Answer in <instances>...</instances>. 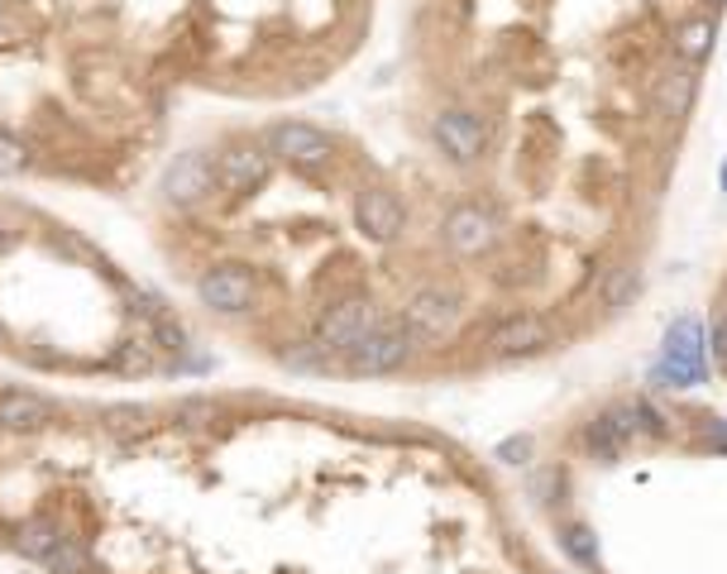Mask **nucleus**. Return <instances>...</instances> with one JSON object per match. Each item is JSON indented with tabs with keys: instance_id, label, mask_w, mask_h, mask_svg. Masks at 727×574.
I'll return each instance as SVG.
<instances>
[{
	"instance_id": "obj_20",
	"label": "nucleus",
	"mask_w": 727,
	"mask_h": 574,
	"mask_svg": "<svg viewBox=\"0 0 727 574\" xmlns=\"http://www.w3.org/2000/svg\"><path fill=\"white\" fill-rule=\"evenodd\" d=\"M172 422L187 426V431L215 426V422H221V402H215V397H178V402H172Z\"/></svg>"
},
{
	"instance_id": "obj_22",
	"label": "nucleus",
	"mask_w": 727,
	"mask_h": 574,
	"mask_svg": "<svg viewBox=\"0 0 727 574\" xmlns=\"http://www.w3.org/2000/svg\"><path fill=\"white\" fill-rule=\"evenodd\" d=\"M29 163H34L29 144L0 129V178H20V172H29Z\"/></svg>"
},
{
	"instance_id": "obj_29",
	"label": "nucleus",
	"mask_w": 727,
	"mask_h": 574,
	"mask_svg": "<svg viewBox=\"0 0 727 574\" xmlns=\"http://www.w3.org/2000/svg\"><path fill=\"white\" fill-rule=\"evenodd\" d=\"M704 6H708V10H723V6H727V0H704Z\"/></svg>"
},
{
	"instance_id": "obj_27",
	"label": "nucleus",
	"mask_w": 727,
	"mask_h": 574,
	"mask_svg": "<svg viewBox=\"0 0 727 574\" xmlns=\"http://www.w3.org/2000/svg\"><path fill=\"white\" fill-rule=\"evenodd\" d=\"M20 235H24V225H10V221H0V254H10L14 244H20Z\"/></svg>"
},
{
	"instance_id": "obj_16",
	"label": "nucleus",
	"mask_w": 727,
	"mask_h": 574,
	"mask_svg": "<svg viewBox=\"0 0 727 574\" xmlns=\"http://www.w3.org/2000/svg\"><path fill=\"white\" fill-rule=\"evenodd\" d=\"M158 354H164V350H158L149 336H144V340H120L110 350L106 369L120 373V379H139V373H158V369H164V359H158Z\"/></svg>"
},
{
	"instance_id": "obj_3",
	"label": "nucleus",
	"mask_w": 727,
	"mask_h": 574,
	"mask_svg": "<svg viewBox=\"0 0 727 574\" xmlns=\"http://www.w3.org/2000/svg\"><path fill=\"white\" fill-rule=\"evenodd\" d=\"M378 321H383V311H378L369 297H340L336 307H326V316L316 321V344H322V350L340 364V359L350 354L359 340L373 336Z\"/></svg>"
},
{
	"instance_id": "obj_19",
	"label": "nucleus",
	"mask_w": 727,
	"mask_h": 574,
	"mask_svg": "<svg viewBox=\"0 0 727 574\" xmlns=\"http://www.w3.org/2000/svg\"><path fill=\"white\" fill-rule=\"evenodd\" d=\"M43 570L49 574H96V560H92V551H86V541L67 531V536L53 545V555L43 560Z\"/></svg>"
},
{
	"instance_id": "obj_6",
	"label": "nucleus",
	"mask_w": 727,
	"mask_h": 574,
	"mask_svg": "<svg viewBox=\"0 0 727 574\" xmlns=\"http://www.w3.org/2000/svg\"><path fill=\"white\" fill-rule=\"evenodd\" d=\"M503 235V225H498V215L484 211L478 201H460V206H450L445 211V221H441V244L455 258H474V254H488L493 244H498Z\"/></svg>"
},
{
	"instance_id": "obj_28",
	"label": "nucleus",
	"mask_w": 727,
	"mask_h": 574,
	"mask_svg": "<svg viewBox=\"0 0 727 574\" xmlns=\"http://www.w3.org/2000/svg\"><path fill=\"white\" fill-rule=\"evenodd\" d=\"M0 344H10V326L6 321H0Z\"/></svg>"
},
{
	"instance_id": "obj_1",
	"label": "nucleus",
	"mask_w": 727,
	"mask_h": 574,
	"mask_svg": "<svg viewBox=\"0 0 727 574\" xmlns=\"http://www.w3.org/2000/svg\"><path fill=\"white\" fill-rule=\"evenodd\" d=\"M264 149L273 153V163H287V168H302V172H322V168L336 163V139H330L322 125H307V120L268 125Z\"/></svg>"
},
{
	"instance_id": "obj_14",
	"label": "nucleus",
	"mask_w": 727,
	"mask_h": 574,
	"mask_svg": "<svg viewBox=\"0 0 727 574\" xmlns=\"http://www.w3.org/2000/svg\"><path fill=\"white\" fill-rule=\"evenodd\" d=\"M63 536H67V527L57 522L53 512H34V517H24V522L10 531V551L24 555V560H34V565H43Z\"/></svg>"
},
{
	"instance_id": "obj_15",
	"label": "nucleus",
	"mask_w": 727,
	"mask_h": 574,
	"mask_svg": "<svg viewBox=\"0 0 727 574\" xmlns=\"http://www.w3.org/2000/svg\"><path fill=\"white\" fill-rule=\"evenodd\" d=\"M694 96H699V77H694V67H671L665 77L656 82V115L661 120H671V125H679L689 115V106H694Z\"/></svg>"
},
{
	"instance_id": "obj_13",
	"label": "nucleus",
	"mask_w": 727,
	"mask_h": 574,
	"mask_svg": "<svg viewBox=\"0 0 727 574\" xmlns=\"http://www.w3.org/2000/svg\"><path fill=\"white\" fill-rule=\"evenodd\" d=\"M546 344H550V321L536 311H517L488 330V350L498 359H527V354H541Z\"/></svg>"
},
{
	"instance_id": "obj_30",
	"label": "nucleus",
	"mask_w": 727,
	"mask_h": 574,
	"mask_svg": "<svg viewBox=\"0 0 727 574\" xmlns=\"http://www.w3.org/2000/svg\"><path fill=\"white\" fill-rule=\"evenodd\" d=\"M723 182H727V168H723Z\"/></svg>"
},
{
	"instance_id": "obj_25",
	"label": "nucleus",
	"mask_w": 727,
	"mask_h": 574,
	"mask_svg": "<svg viewBox=\"0 0 727 574\" xmlns=\"http://www.w3.org/2000/svg\"><path fill=\"white\" fill-rule=\"evenodd\" d=\"M527 455H531V436H513L498 445V459H507V465H527Z\"/></svg>"
},
{
	"instance_id": "obj_17",
	"label": "nucleus",
	"mask_w": 727,
	"mask_h": 574,
	"mask_svg": "<svg viewBox=\"0 0 727 574\" xmlns=\"http://www.w3.org/2000/svg\"><path fill=\"white\" fill-rule=\"evenodd\" d=\"M149 422H154V412L139 407V402H115V407L101 412V431H106V436H115V440H135V436H144V431H149Z\"/></svg>"
},
{
	"instance_id": "obj_4",
	"label": "nucleus",
	"mask_w": 727,
	"mask_h": 574,
	"mask_svg": "<svg viewBox=\"0 0 727 574\" xmlns=\"http://www.w3.org/2000/svg\"><path fill=\"white\" fill-rule=\"evenodd\" d=\"M460 316H464V297L455 293V287H445V283H426V287H417L412 297H407V307H402V326L412 330V340H441L450 336V330L460 326Z\"/></svg>"
},
{
	"instance_id": "obj_23",
	"label": "nucleus",
	"mask_w": 727,
	"mask_h": 574,
	"mask_svg": "<svg viewBox=\"0 0 727 574\" xmlns=\"http://www.w3.org/2000/svg\"><path fill=\"white\" fill-rule=\"evenodd\" d=\"M565 551H570L579 565H589V570H599V541H593V531L589 527H565Z\"/></svg>"
},
{
	"instance_id": "obj_10",
	"label": "nucleus",
	"mask_w": 727,
	"mask_h": 574,
	"mask_svg": "<svg viewBox=\"0 0 727 574\" xmlns=\"http://www.w3.org/2000/svg\"><path fill=\"white\" fill-rule=\"evenodd\" d=\"M355 225L369 240H378V244L402 240V230H407L402 196L388 192V187H359V192H355Z\"/></svg>"
},
{
	"instance_id": "obj_21",
	"label": "nucleus",
	"mask_w": 727,
	"mask_h": 574,
	"mask_svg": "<svg viewBox=\"0 0 727 574\" xmlns=\"http://www.w3.org/2000/svg\"><path fill=\"white\" fill-rule=\"evenodd\" d=\"M636 293H642V268H613L603 278V307H632Z\"/></svg>"
},
{
	"instance_id": "obj_11",
	"label": "nucleus",
	"mask_w": 727,
	"mask_h": 574,
	"mask_svg": "<svg viewBox=\"0 0 727 574\" xmlns=\"http://www.w3.org/2000/svg\"><path fill=\"white\" fill-rule=\"evenodd\" d=\"M656 379H671V387H685V383H699L704 379V354H699V321L685 316V321L671 326L665 336V354L656 364Z\"/></svg>"
},
{
	"instance_id": "obj_12",
	"label": "nucleus",
	"mask_w": 727,
	"mask_h": 574,
	"mask_svg": "<svg viewBox=\"0 0 727 574\" xmlns=\"http://www.w3.org/2000/svg\"><path fill=\"white\" fill-rule=\"evenodd\" d=\"M57 426V407L34 387H0V431L10 436H39Z\"/></svg>"
},
{
	"instance_id": "obj_18",
	"label": "nucleus",
	"mask_w": 727,
	"mask_h": 574,
	"mask_svg": "<svg viewBox=\"0 0 727 574\" xmlns=\"http://www.w3.org/2000/svg\"><path fill=\"white\" fill-rule=\"evenodd\" d=\"M714 39H718V24L708 20V14H699V20H685L675 29V49L685 63H704L708 53H714Z\"/></svg>"
},
{
	"instance_id": "obj_2",
	"label": "nucleus",
	"mask_w": 727,
	"mask_h": 574,
	"mask_svg": "<svg viewBox=\"0 0 727 574\" xmlns=\"http://www.w3.org/2000/svg\"><path fill=\"white\" fill-rule=\"evenodd\" d=\"M412 350H417V340H412V330L402 326V316H383L373 336L359 340L355 350L340 359V369L359 373V379H378V373H398L407 359H412Z\"/></svg>"
},
{
	"instance_id": "obj_8",
	"label": "nucleus",
	"mask_w": 727,
	"mask_h": 574,
	"mask_svg": "<svg viewBox=\"0 0 727 574\" xmlns=\"http://www.w3.org/2000/svg\"><path fill=\"white\" fill-rule=\"evenodd\" d=\"M158 192H164V201H168V206H178V211L201 206V201L215 192V158L201 153V149L178 153V158H172V163L164 168V182H158Z\"/></svg>"
},
{
	"instance_id": "obj_24",
	"label": "nucleus",
	"mask_w": 727,
	"mask_h": 574,
	"mask_svg": "<svg viewBox=\"0 0 727 574\" xmlns=\"http://www.w3.org/2000/svg\"><path fill=\"white\" fill-rule=\"evenodd\" d=\"M632 407H636V431H646V436H671V422H665V412H656L646 397H636Z\"/></svg>"
},
{
	"instance_id": "obj_9",
	"label": "nucleus",
	"mask_w": 727,
	"mask_h": 574,
	"mask_svg": "<svg viewBox=\"0 0 727 574\" xmlns=\"http://www.w3.org/2000/svg\"><path fill=\"white\" fill-rule=\"evenodd\" d=\"M431 139H435V149H441L450 163H460V168L478 163L484 149H488L484 120H478L474 110H464V106H445L441 115H435V120H431Z\"/></svg>"
},
{
	"instance_id": "obj_5",
	"label": "nucleus",
	"mask_w": 727,
	"mask_h": 574,
	"mask_svg": "<svg viewBox=\"0 0 727 574\" xmlns=\"http://www.w3.org/2000/svg\"><path fill=\"white\" fill-rule=\"evenodd\" d=\"M197 301L215 316H244L259 301V278L250 264H211L197 278Z\"/></svg>"
},
{
	"instance_id": "obj_26",
	"label": "nucleus",
	"mask_w": 727,
	"mask_h": 574,
	"mask_svg": "<svg viewBox=\"0 0 727 574\" xmlns=\"http://www.w3.org/2000/svg\"><path fill=\"white\" fill-rule=\"evenodd\" d=\"M708 350H714V359H718V369L727 373V307L718 311V321H714V340H708Z\"/></svg>"
},
{
	"instance_id": "obj_31",
	"label": "nucleus",
	"mask_w": 727,
	"mask_h": 574,
	"mask_svg": "<svg viewBox=\"0 0 727 574\" xmlns=\"http://www.w3.org/2000/svg\"><path fill=\"white\" fill-rule=\"evenodd\" d=\"M0 20H6V14H0Z\"/></svg>"
},
{
	"instance_id": "obj_7",
	"label": "nucleus",
	"mask_w": 727,
	"mask_h": 574,
	"mask_svg": "<svg viewBox=\"0 0 727 574\" xmlns=\"http://www.w3.org/2000/svg\"><path fill=\"white\" fill-rule=\"evenodd\" d=\"M268 172H273V153L264 149V139L259 144L240 139V144H225V149L215 153V187L230 196H254L259 187L268 182Z\"/></svg>"
}]
</instances>
